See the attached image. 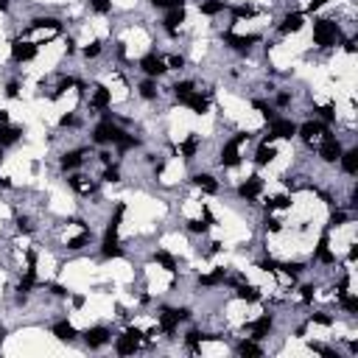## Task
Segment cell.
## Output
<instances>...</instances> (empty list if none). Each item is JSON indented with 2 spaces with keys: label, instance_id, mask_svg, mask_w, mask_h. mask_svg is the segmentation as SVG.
I'll use <instances>...</instances> for the list:
<instances>
[{
  "label": "cell",
  "instance_id": "16",
  "mask_svg": "<svg viewBox=\"0 0 358 358\" xmlns=\"http://www.w3.org/2000/svg\"><path fill=\"white\" fill-rule=\"evenodd\" d=\"M176 325H179V316H176V311H163V314H160V330H163V333H168V336H171V333L176 330Z\"/></svg>",
  "mask_w": 358,
  "mask_h": 358
},
{
  "label": "cell",
  "instance_id": "55",
  "mask_svg": "<svg viewBox=\"0 0 358 358\" xmlns=\"http://www.w3.org/2000/svg\"><path fill=\"white\" fill-rule=\"evenodd\" d=\"M9 9V0H0V11H6Z\"/></svg>",
  "mask_w": 358,
  "mask_h": 358
},
{
  "label": "cell",
  "instance_id": "4",
  "mask_svg": "<svg viewBox=\"0 0 358 358\" xmlns=\"http://www.w3.org/2000/svg\"><path fill=\"white\" fill-rule=\"evenodd\" d=\"M123 137V131L115 126L112 121H104V123H98L96 131H93V140L96 143H118V140Z\"/></svg>",
  "mask_w": 358,
  "mask_h": 358
},
{
  "label": "cell",
  "instance_id": "42",
  "mask_svg": "<svg viewBox=\"0 0 358 358\" xmlns=\"http://www.w3.org/2000/svg\"><path fill=\"white\" fill-rule=\"evenodd\" d=\"M201 339H204V336H201V333L191 330V333H188V339H185V341H188V347H196V344H199Z\"/></svg>",
  "mask_w": 358,
  "mask_h": 358
},
{
  "label": "cell",
  "instance_id": "41",
  "mask_svg": "<svg viewBox=\"0 0 358 358\" xmlns=\"http://www.w3.org/2000/svg\"><path fill=\"white\" fill-rule=\"evenodd\" d=\"M93 9H96L98 14H106L112 6H109V0H93Z\"/></svg>",
  "mask_w": 358,
  "mask_h": 358
},
{
  "label": "cell",
  "instance_id": "10",
  "mask_svg": "<svg viewBox=\"0 0 358 358\" xmlns=\"http://www.w3.org/2000/svg\"><path fill=\"white\" fill-rule=\"evenodd\" d=\"M297 131L308 140V143H314V140L322 137L325 126H322V123H316V121H308V123H302V126H297Z\"/></svg>",
  "mask_w": 358,
  "mask_h": 358
},
{
  "label": "cell",
  "instance_id": "21",
  "mask_svg": "<svg viewBox=\"0 0 358 358\" xmlns=\"http://www.w3.org/2000/svg\"><path fill=\"white\" fill-rule=\"evenodd\" d=\"M81 157H84V151H67V154L62 157V168H67V171L79 168L81 165Z\"/></svg>",
  "mask_w": 358,
  "mask_h": 358
},
{
  "label": "cell",
  "instance_id": "15",
  "mask_svg": "<svg viewBox=\"0 0 358 358\" xmlns=\"http://www.w3.org/2000/svg\"><path fill=\"white\" fill-rule=\"evenodd\" d=\"M271 330V316H260V319H255L252 325H249V333H252V339H263L266 333Z\"/></svg>",
  "mask_w": 358,
  "mask_h": 358
},
{
  "label": "cell",
  "instance_id": "51",
  "mask_svg": "<svg viewBox=\"0 0 358 358\" xmlns=\"http://www.w3.org/2000/svg\"><path fill=\"white\" fill-rule=\"evenodd\" d=\"M266 227H269L271 232H277V229H280V221H277V219H271V221H266Z\"/></svg>",
  "mask_w": 358,
  "mask_h": 358
},
{
  "label": "cell",
  "instance_id": "9",
  "mask_svg": "<svg viewBox=\"0 0 358 358\" xmlns=\"http://www.w3.org/2000/svg\"><path fill=\"white\" fill-rule=\"evenodd\" d=\"M84 341H87V347H104L106 341H109V330L106 327H90L84 333Z\"/></svg>",
  "mask_w": 358,
  "mask_h": 358
},
{
  "label": "cell",
  "instance_id": "23",
  "mask_svg": "<svg viewBox=\"0 0 358 358\" xmlns=\"http://www.w3.org/2000/svg\"><path fill=\"white\" fill-rule=\"evenodd\" d=\"M104 255L106 258H121V246H118V238L112 232H106V241H104Z\"/></svg>",
  "mask_w": 358,
  "mask_h": 358
},
{
  "label": "cell",
  "instance_id": "13",
  "mask_svg": "<svg viewBox=\"0 0 358 358\" xmlns=\"http://www.w3.org/2000/svg\"><path fill=\"white\" fill-rule=\"evenodd\" d=\"M20 134H23V131H20L17 126L3 123V126H0V149H3V146H14V143L20 140Z\"/></svg>",
  "mask_w": 358,
  "mask_h": 358
},
{
  "label": "cell",
  "instance_id": "26",
  "mask_svg": "<svg viewBox=\"0 0 358 358\" xmlns=\"http://www.w3.org/2000/svg\"><path fill=\"white\" fill-rule=\"evenodd\" d=\"M274 154H277V151H274V146H269V143H263L260 149H258V165H266V163H271V160H274Z\"/></svg>",
  "mask_w": 358,
  "mask_h": 358
},
{
  "label": "cell",
  "instance_id": "11",
  "mask_svg": "<svg viewBox=\"0 0 358 358\" xmlns=\"http://www.w3.org/2000/svg\"><path fill=\"white\" fill-rule=\"evenodd\" d=\"M302 23H305V20H302V14H299V11H294V14H286V17H283V23H280V31H283V34H297L299 28H302Z\"/></svg>",
  "mask_w": 358,
  "mask_h": 358
},
{
  "label": "cell",
  "instance_id": "39",
  "mask_svg": "<svg viewBox=\"0 0 358 358\" xmlns=\"http://www.w3.org/2000/svg\"><path fill=\"white\" fill-rule=\"evenodd\" d=\"M165 67L182 70V67H185V59H182V56H165Z\"/></svg>",
  "mask_w": 358,
  "mask_h": 358
},
{
  "label": "cell",
  "instance_id": "37",
  "mask_svg": "<svg viewBox=\"0 0 358 358\" xmlns=\"http://www.w3.org/2000/svg\"><path fill=\"white\" fill-rule=\"evenodd\" d=\"M157 260L165 266V271H176V263H174V258H171L168 252H160V255H157Z\"/></svg>",
  "mask_w": 358,
  "mask_h": 358
},
{
  "label": "cell",
  "instance_id": "22",
  "mask_svg": "<svg viewBox=\"0 0 358 358\" xmlns=\"http://www.w3.org/2000/svg\"><path fill=\"white\" fill-rule=\"evenodd\" d=\"M185 104L191 106V109H193V112H196V115L207 112V98H204V96H199V93H193V96L188 98V101H185Z\"/></svg>",
  "mask_w": 358,
  "mask_h": 358
},
{
  "label": "cell",
  "instance_id": "46",
  "mask_svg": "<svg viewBox=\"0 0 358 358\" xmlns=\"http://www.w3.org/2000/svg\"><path fill=\"white\" fill-rule=\"evenodd\" d=\"M314 322H319V325H330L333 319H330L327 314H314Z\"/></svg>",
  "mask_w": 358,
  "mask_h": 358
},
{
  "label": "cell",
  "instance_id": "43",
  "mask_svg": "<svg viewBox=\"0 0 358 358\" xmlns=\"http://www.w3.org/2000/svg\"><path fill=\"white\" fill-rule=\"evenodd\" d=\"M98 53H101V42H93V45H87V48H84V56H98Z\"/></svg>",
  "mask_w": 358,
  "mask_h": 358
},
{
  "label": "cell",
  "instance_id": "14",
  "mask_svg": "<svg viewBox=\"0 0 358 358\" xmlns=\"http://www.w3.org/2000/svg\"><path fill=\"white\" fill-rule=\"evenodd\" d=\"M263 191V182H260V176H252V179H246L241 188H238V193L244 196V199H255L258 193Z\"/></svg>",
  "mask_w": 358,
  "mask_h": 358
},
{
  "label": "cell",
  "instance_id": "49",
  "mask_svg": "<svg viewBox=\"0 0 358 358\" xmlns=\"http://www.w3.org/2000/svg\"><path fill=\"white\" fill-rule=\"evenodd\" d=\"M6 96H9V98H14V96H17V84H14V81H11L9 87H6Z\"/></svg>",
  "mask_w": 358,
  "mask_h": 358
},
{
  "label": "cell",
  "instance_id": "47",
  "mask_svg": "<svg viewBox=\"0 0 358 358\" xmlns=\"http://www.w3.org/2000/svg\"><path fill=\"white\" fill-rule=\"evenodd\" d=\"M319 112H322V118H325V121H333V106H322Z\"/></svg>",
  "mask_w": 358,
  "mask_h": 358
},
{
  "label": "cell",
  "instance_id": "53",
  "mask_svg": "<svg viewBox=\"0 0 358 358\" xmlns=\"http://www.w3.org/2000/svg\"><path fill=\"white\" fill-rule=\"evenodd\" d=\"M73 123H76V118H73V115H65V118H62V126H73Z\"/></svg>",
  "mask_w": 358,
  "mask_h": 358
},
{
  "label": "cell",
  "instance_id": "30",
  "mask_svg": "<svg viewBox=\"0 0 358 358\" xmlns=\"http://www.w3.org/2000/svg\"><path fill=\"white\" fill-rule=\"evenodd\" d=\"M238 353H241V356H260L263 350L258 347L255 341H241V344H238Z\"/></svg>",
  "mask_w": 358,
  "mask_h": 358
},
{
  "label": "cell",
  "instance_id": "19",
  "mask_svg": "<svg viewBox=\"0 0 358 358\" xmlns=\"http://www.w3.org/2000/svg\"><path fill=\"white\" fill-rule=\"evenodd\" d=\"M182 23H185V9H182V6H176V9H171L165 14V28H168V31H176Z\"/></svg>",
  "mask_w": 358,
  "mask_h": 358
},
{
  "label": "cell",
  "instance_id": "44",
  "mask_svg": "<svg viewBox=\"0 0 358 358\" xmlns=\"http://www.w3.org/2000/svg\"><path fill=\"white\" fill-rule=\"evenodd\" d=\"M104 179H106V182H118V179H121L118 168H106V171H104Z\"/></svg>",
  "mask_w": 358,
  "mask_h": 358
},
{
  "label": "cell",
  "instance_id": "40",
  "mask_svg": "<svg viewBox=\"0 0 358 358\" xmlns=\"http://www.w3.org/2000/svg\"><path fill=\"white\" fill-rule=\"evenodd\" d=\"M157 9H176V6H182V0H151Z\"/></svg>",
  "mask_w": 358,
  "mask_h": 358
},
{
  "label": "cell",
  "instance_id": "28",
  "mask_svg": "<svg viewBox=\"0 0 358 358\" xmlns=\"http://www.w3.org/2000/svg\"><path fill=\"white\" fill-rule=\"evenodd\" d=\"M201 14H207V17H213V14H219L221 9H224V3L221 0H204V3H199Z\"/></svg>",
  "mask_w": 358,
  "mask_h": 358
},
{
  "label": "cell",
  "instance_id": "6",
  "mask_svg": "<svg viewBox=\"0 0 358 358\" xmlns=\"http://www.w3.org/2000/svg\"><path fill=\"white\" fill-rule=\"evenodd\" d=\"M297 134V123H291V121H283V118H274L271 121V131H269V137L266 140H274V137H294Z\"/></svg>",
  "mask_w": 358,
  "mask_h": 358
},
{
  "label": "cell",
  "instance_id": "17",
  "mask_svg": "<svg viewBox=\"0 0 358 358\" xmlns=\"http://www.w3.org/2000/svg\"><path fill=\"white\" fill-rule=\"evenodd\" d=\"M53 336H56L59 341H73L76 339V327H73L70 322H56L53 325Z\"/></svg>",
  "mask_w": 358,
  "mask_h": 358
},
{
  "label": "cell",
  "instance_id": "8",
  "mask_svg": "<svg viewBox=\"0 0 358 358\" xmlns=\"http://www.w3.org/2000/svg\"><path fill=\"white\" fill-rule=\"evenodd\" d=\"M140 67H143V73H146V76H163V73L168 70V67H165V59H160V56H154V53L143 56Z\"/></svg>",
  "mask_w": 358,
  "mask_h": 358
},
{
  "label": "cell",
  "instance_id": "24",
  "mask_svg": "<svg viewBox=\"0 0 358 358\" xmlns=\"http://www.w3.org/2000/svg\"><path fill=\"white\" fill-rule=\"evenodd\" d=\"M93 106L106 109V106H109V90H106V87H96V93H93Z\"/></svg>",
  "mask_w": 358,
  "mask_h": 358
},
{
  "label": "cell",
  "instance_id": "45",
  "mask_svg": "<svg viewBox=\"0 0 358 358\" xmlns=\"http://www.w3.org/2000/svg\"><path fill=\"white\" fill-rule=\"evenodd\" d=\"M252 14H255L252 6H238L235 9V17H252Z\"/></svg>",
  "mask_w": 358,
  "mask_h": 358
},
{
  "label": "cell",
  "instance_id": "20",
  "mask_svg": "<svg viewBox=\"0 0 358 358\" xmlns=\"http://www.w3.org/2000/svg\"><path fill=\"white\" fill-rule=\"evenodd\" d=\"M339 160H341V168H344L347 174H356V171H358V151L356 149H353V151H344Z\"/></svg>",
  "mask_w": 358,
  "mask_h": 358
},
{
  "label": "cell",
  "instance_id": "18",
  "mask_svg": "<svg viewBox=\"0 0 358 358\" xmlns=\"http://www.w3.org/2000/svg\"><path fill=\"white\" fill-rule=\"evenodd\" d=\"M70 188L76 193H84V196H90V193L96 191V182L93 179H87V176H73L70 179Z\"/></svg>",
  "mask_w": 358,
  "mask_h": 358
},
{
  "label": "cell",
  "instance_id": "54",
  "mask_svg": "<svg viewBox=\"0 0 358 358\" xmlns=\"http://www.w3.org/2000/svg\"><path fill=\"white\" fill-rule=\"evenodd\" d=\"M3 123H9V112H0V126Z\"/></svg>",
  "mask_w": 358,
  "mask_h": 358
},
{
  "label": "cell",
  "instance_id": "38",
  "mask_svg": "<svg viewBox=\"0 0 358 358\" xmlns=\"http://www.w3.org/2000/svg\"><path fill=\"white\" fill-rule=\"evenodd\" d=\"M87 241H90V232L84 229V232H81L79 238H73V241H67V246H70V249H81V246L87 244Z\"/></svg>",
  "mask_w": 358,
  "mask_h": 358
},
{
  "label": "cell",
  "instance_id": "1",
  "mask_svg": "<svg viewBox=\"0 0 358 358\" xmlns=\"http://www.w3.org/2000/svg\"><path fill=\"white\" fill-rule=\"evenodd\" d=\"M336 36H339V26L333 20H316L314 23V42L319 48H330L336 42Z\"/></svg>",
  "mask_w": 358,
  "mask_h": 358
},
{
  "label": "cell",
  "instance_id": "3",
  "mask_svg": "<svg viewBox=\"0 0 358 358\" xmlns=\"http://www.w3.org/2000/svg\"><path fill=\"white\" fill-rule=\"evenodd\" d=\"M140 341H143V333H140L137 327H129L123 336H118L115 350H118V356H131V353L140 347Z\"/></svg>",
  "mask_w": 358,
  "mask_h": 358
},
{
  "label": "cell",
  "instance_id": "29",
  "mask_svg": "<svg viewBox=\"0 0 358 358\" xmlns=\"http://www.w3.org/2000/svg\"><path fill=\"white\" fill-rule=\"evenodd\" d=\"M174 93H176V98L185 104V101H188L196 90H193V81H182V84H176V87H174Z\"/></svg>",
  "mask_w": 358,
  "mask_h": 358
},
{
  "label": "cell",
  "instance_id": "7",
  "mask_svg": "<svg viewBox=\"0 0 358 358\" xmlns=\"http://www.w3.org/2000/svg\"><path fill=\"white\" fill-rule=\"evenodd\" d=\"M11 56H14V62H31L36 56V45L28 39H17L11 45Z\"/></svg>",
  "mask_w": 358,
  "mask_h": 358
},
{
  "label": "cell",
  "instance_id": "52",
  "mask_svg": "<svg viewBox=\"0 0 358 358\" xmlns=\"http://www.w3.org/2000/svg\"><path fill=\"white\" fill-rule=\"evenodd\" d=\"M325 3H327V0H311V11H316V9H322Z\"/></svg>",
  "mask_w": 358,
  "mask_h": 358
},
{
  "label": "cell",
  "instance_id": "2",
  "mask_svg": "<svg viewBox=\"0 0 358 358\" xmlns=\"http://www.w3.org/2000/svg\"><path fill=\"white\" fill-rule=\"evenodd\" d=\"M246 140H249V134H238L235 140H229L227 146L221 149V165L224 168H235L238 163H241V146H244Z\"/></svg>",
  "mask_w": 358,
  "mask_h": 358
},
{
  "label": "cell",
  "instance_id": "12",
  "mask_svg": "<svg viewBox=\"0 0 358 358\" xmlns=\"http://www.w3.org/2000/svg\"><path fill=\"white\" fill-rule=\"evenodd\" d=\"M224 42H227L229 48H235V51H246L252 42H258V36H238V34H232V31H227V34H224Z\"/></svg>",
  "mask_w": 358,
  "mask_h": 358
},
{
  "label": "cell",
  "instance_id": "5",
  "mask_svg": "<svg viewBox=\"0 0 358 358\" xmlns=\"http://www.w3.org/2000/svg\"><path fill=\"white\" fill-rule=\"evenodd\" d=\"M319 157L325 160V163H336V160L341 157V143L333 134H325L322 137V146H319Z\"/></svg>",
  "mask_w": 358,
  "mask_h": 358
},
{
  "label": "cell",
  "instance_id": "31",
  "mask_svg": "<svg viewBox=\"0 0 358 358\" xmlns=\"http://www.w3.org/2000/svg\"><path fill=\"white\" fill-rule=\"evenodd\" d=\"M266 207L269 210H286V207H291V199L289 196H274V199L266 201Z\"/></svg>",
  "mask_w": 358,
  "mask_h": 358
},
{
  "label": "cell",
  "instance_id": "48",
  "mask_svg": "<svg viewBox=\"0 0 358 358\" xmlns=\"http://www.w3.org/2000/svg\"><path fill=\"white\" fill-rule=\"evenodd\" d=\"M17 227L26 229V232H31V221H28V219H17Z\"/></svg>",
  "mask_w": 358,
  "mask_h": 358
},
{
  "label": "cell",
  "instance_id": "27",
  "mask_svg": "<svg viewBox=\"0 0 358 358\" xmlns=\"http://www.w3.org/2000/svg\"><path fill=\"white\" fill-rule=\"evenodd\" d=\"M238 297L246 299V302H258L260 299V291L255 289V286H238Z\"/></svg>",
  "mask_w": 358,
  "mask_h": 358
},
{
  "label": "cell",
  "instance_id": "50",
  "mask_svg": "<svg viewBox=\"0 0 358 358\" xmlns=\"http://www.w3.org/2000/svg\"><path fill=\"white\" fill-rule=\"evenodd\" d=\"M333 224H336V227H339V224H341V221H347V216H344V213H336V216H333Z\"/></svg>",
  "mask_w": 358,
  "mask_h": 358
},
{
  "label": "cell",
  "instance_id": "34",
  "mask_svg": "<svg viewBox=\"0 0 358 358\" xmlns=\"http://www.w3.org/2000/svg\"><path fill=\"white\" fill-rule=\"evenodd\" d=\"M316 260H325V263H333L336 258H333V252L327 249V241H322L319 244V249H316Z\"/></svg>",
  "mask_w": 358,
  "mask_h": 358
},
{
  "label": "cell",
  "instance_id": "33",
  "mask_svg": "<svg viewBox=\"0 0 358 358\" xmlns=\"http://www.w3.org/2000/svg\"><path fill=\"white\" fill-rule=\"evenodd\" d=\"M196 149H199V137H188L182 143V154H185V160H191L193 154H196Z\"/></svg>",
  "mask_w": 358,
  "mask_h": 358
},
{
  "label": "cell",
  "instance_id": "35",
  "mask_svg": "<svg viewBox=\"0 0 358 358\" xmlns=\"http://www.w3.org/2000/svg\"><path fill=\"white\" fill-rule=\"evenodd\" d=\"M341 305H344L347 314H356V311H358V299L353 297V294H341Z\"/></svg>",
  "mask_w": 358,
  "mask_h": 358
},
{
  "label": "cell",
  "instance_id": "25",
  "mask_svg": "<svg viewBox=\"0 0 358 358\" xmlns=\"http://www.w3.org/2000/svg\"><path fill=\"white\" fill-rule=\"evenodd\" d=\"M193 182L199 185L201 191H207V193H216V191H219V185H216V179H213L210 174H199L196 179H193Z\"/></svg>",
  "mask_w": 358,
  "mask_h": 358
},
{
  "label": "cell",
  "instance_id": "36",
  "mask_svg": "<svg viewBox=\"0 0 358 358\" xmlns=\"http://www.w3.org/2000/svg\"><path fill=\"white\" fill-rule=\"evenodd\" d=\"M140 96L143 98H154L157 96V84H154V81H143V84H140Z\"/></svg>",
  "mask_w": 358,
  "mask_h": 358
},
{
  "label": "cell",
  "instance_id": "32",
  "mask_svg": "<svg viewBox=\"0 0 358 358\" xmlns=\"http://www.w3.org/2000/svg\"><path fill=\"white\" fill-rule=\"evenodd\" d=\"M199 283H201V286H219V283H224V269L213 271V274H204Z\"/></svg>",
  "mask_w": 358,
  "mask_h": 358
}]
</instances>
